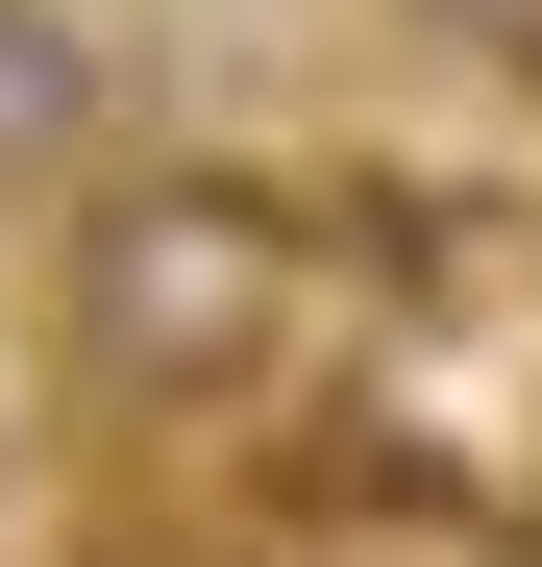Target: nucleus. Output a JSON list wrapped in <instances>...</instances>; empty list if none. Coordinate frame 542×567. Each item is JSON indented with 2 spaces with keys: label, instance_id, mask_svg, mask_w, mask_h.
<instances>
[{
  "label": "nucleus",
  "instance_id": "f257e3e1",
  "mask_svg": "<svg viewBox=\"0 0 542 567\" xmlns=\"http://www.w3.org/2000/svg\"><path fill=\"white\" fill-rule=\"evenodd\" d=\"M345 346V223L247 148H100L50 198V370L100 420H271Z\"/></svg>",
  "mask_w": 542,
  "mask_h": 567
},
{
  "label": "nucleus",
  "instance_id": "f03ea898",
  "mask_svg": "<svg viewBox=\"0 0 542 567\" xmlns=\"http://www.w3.org/2000/svg\"><path fill=\"white\" fill-rule=\"evenodd\" d=\"M124 148V25L100 0H0V198H74Z\"/></svg>",
  "mask_w": 542,
  "mask_h": 567
},
{
  "label": "nucleus",
  "instance_id": "7ed1b4c3",
  "mask_svg": "<svg viewBox=\"0 0 542 567\" xmlns=\"http://www.w3.org/2000/svg\"><path fill=\"white\" fill-rule=\"evenodd\" d=\"M419 50H493V74H542V0H395Z\"/></svg>",
  "mask_w": 542,
  "mask_h": 567
}]
</instances>
